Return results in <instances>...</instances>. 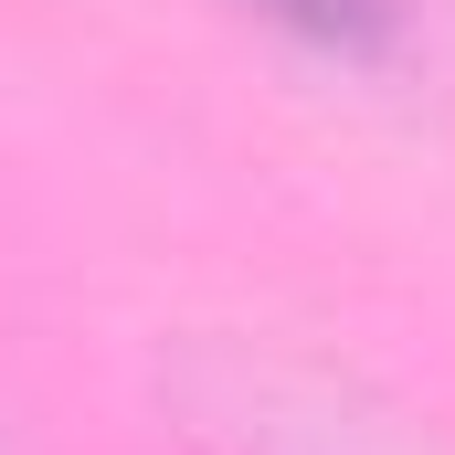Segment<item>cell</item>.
<instances>
[{"instance_id":"obj_1","label":"cell","mask_w":455,"mask_h":455,"mask_svg":"<svg viewBox=\"0 0 455 455\" xmlns=\"http://www.w3.org/2000/svg\"><path fill=\"white\" fill-rule=\"evenodd\" d=\"M243 11H265L275 32H297V43H318V53H381L392 43V11L403 0H243Z\"/></svg>"}]
</instances>
